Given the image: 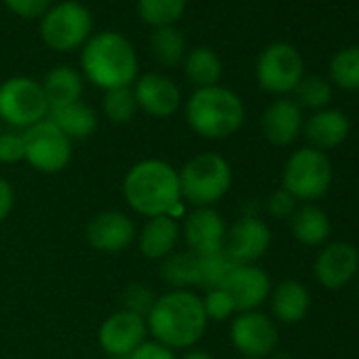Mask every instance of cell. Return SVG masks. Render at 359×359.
I'll list each match as a JSON object with an SVG mask.
<instances>
[{"instance_id": "6da1fadb", "label": "cell", "mask_w": 359, "mask_h": 359, "mask_svg": "<svg viewBox=\"0 0 359 359\" xmlns=\"http://www.w3.org/2000/svg\"><path fill=\"white\" fill-rule=\"evenodd\" d=\"M125 203L140 216L156 218L171 216L177 220L187 216L180 195L177 169L163 158H144L135 163L123 177Z\"/></svg>"}, {"instance_id": "7a4b0ae2", "label": "cell", "mask_w": 359, "mask_h": 359, "mask_svg": "<svg viewBox=\"0 0 359 359\" xmlns=\"http://www.w3.org/2000/svg\"><path fill=\"white\" fill-rule=\"evenodd\" d=\"M148 336L173 348H191L208 332V317L201 296L191 290H169L156 296L146 315Z\"/></svg>"}, {"instance_id": "3957f363", "label": "cell", "mask_w": 359, "mask_h": 359, "mask_svg": "<svg viewBox=\"0 0 359 359\" xmlns=\"http://www.w3.org/2000/svg\"><path fill=\"white\" fill-rule=\"evenodd\" d=\"M83 74L95 87L110 91L131 87L137 79V53L118 32H102L87 41L81 55Z\"/></svg>"}, {"instance_id": "277c9868", "label": "cell", "mask_w": 359, "mask_h": 359, "mask_svg": "<svg viewBox=\"0 0 359 359\" xmlns=\"http://www.w3.org/2000/svg\"><path fill=\"white\" fill-rule=\"evenodd\" d=\"M245 121L241 97L220 85L197 89L187 102L189 127L205 140H226L235 135Z\"/></svg>"}, {"instance_id": "5b68a950", "label": "cell", "mask_w": 359, "mask_h": 359, "mask_svg": "<svg viewBox=\"0 0 359 359\" xmlns=\"http://www.w3.org/2000/svg\"><path fill=\"white\" fill-rule=\"evenodd\" d=\"M180 195L193 208H214L233 184V169L218 152H199L177 169Z\"/></svg>"}, {"instance_id": "8992f818", "label": "cell", "mask_w": 359, "mask_h": 359, "mask_svg": "<svg viewBox=\"0 0 359 359\" xmlns=\"http://www.w3.org/2000/svg\"><path fill=\"white\" fill-rule=\"evenodd\" d=\"M332 184V161L311 146L298 148L283 167V187L296 201H317Z\"/></svg>"}, {"instance_id": "52a82bcc", "label": "cell", "mask_w": 359, "mask_h": 359, "mask_svg": "<svg viewBox=\"0 0 359 359\" xmlns=\"http://www.w3.org/2000/svg\"><path fill=\"white\" fill-rule=\"evenodd\" d=\"M49 116L43 85L28 76H13L0 85V118L13 129H28Z\"/></svg>"}, {"instance_id": "ba28073f", "label": "cell", "mask_w": 359, "mask_h": 359, "mask_svg": "<svg viewBox=\"0 0 359 359\" xmlns=\"http://www.w3.org/2000/svg\"><path fill=\"white\" fill-rule=\"evenodd\" d=\"M24 135V161L47 175L60 173L70 165L72 158V142L55 127L49 116L28 129Z\"/></svg>"}, {"instance_id": "9c48e42d", "label": "cell", "mask_w": 359, "mask_h": 359, "mask_svg": "<svg viewBox=\"0 0 359 359\" xmlns=\"http://www.w3.org/2000/svg\"><path fill=\"white\" fill-rule=\"evenodd\" d=\"M91 13L85 5L68 0V3L51 7L43 15L41 36L53 51H74L83 47L91 34Z\"/></svg>"}, {"instance_id": "30bf717a", "label": "cell", "mask_w": 359, "mask_h": 359, "mask_svg": "<svg viewBox=\"0 0 359 359\" xmlns=\"http://www.w3.org/2000/svg\"><path fill=\"white\" fill-rule=\"evenodd\" d=\"M304 76V62L290 43L269 45L256 62L258 85L275 95L292 93Z\"/></svg>"}, {"instance_id": "8fae6325", "label": "cell", "mask_w": 359, "mask_h": 359, "mask_svg": "<svg viewBox=\"0 0 359 359\" xmlns=\"http://www.w3.org/2000/svg\"><path fill=\"white\" fill-rule=\"evenodd\" d=\"M229 334L237 353L241 357H252V359H264L273 355L279 342L277 323L260 311L239 313L233 319Z\"/></svg>"}, {"instance_id": "7c38bea8", "label": "cell", "mask_w": 359, "mask_h": 359, "mask_svg": "<svg viewBox=\"0 0 359 359\" xmlns=\"http://www.w3.org/2000/svg\"><path fill=\"white\" fill-rule=\"evenodd\" d=\"M146 317L125 309L108 315L97 330V342L102 351L112 359H127L140 344L146 342Z\"/></svg>"}, {"instance_id": "4fadbf2b", "label": "cell", "mask_w": 359, "mask_h": 359, "mask_svg": "<svg viewBox=\"0 0 359 359\" xmlns=\"http://www.w3.org/2000/svg\"><path fill=\"white\" fill-rule=\"evenodd\" d=\"M226 222L214 208H193L182 218V235L189 252L197 256H216L224 252Z\"/></svg>"}, {"instance_id": "5bb4252c", "label": "cell", "mask_w": 359, "mask_h": 359, "mask_svg": "<svg viewBox=\"0 0 359 359\" xmlns=\"http://www.w3.org/2000/svg\"><path fill=\"white\" fill-rule=\"evenodd\" d=\"M271 241L273 235L266 222L256 216H243L226 231L224 254L235 264H256L271 248Z\"/></svg>"}, {"instance_id": "9a60e30c", "label": "cell", "mask_w": 359, "mask_h": 359, "mask_svg": "<svg viewBox=\"0 0 359 359\" xmlns=\"http://www.w3.org/2000/svg\"><path fill=\"white\" fill-rule=\"evenodd\" d=\"M85 237L93 250L104 254H116L127 250L137 239V229L127 214L116 210H106L91 218Z\"/></svg>"}, {"instance_id": "2e32d148", "label": "cell", "mask_w": 359, "mask_h": 359, "mask_svg": "<svg viewBox=\"0 0 359 359\" xmlns=\"http://www.w3.org/2000/svg\"><path fill=\"white\" fill-rule=\"evenodd\" d=\"M222 290L231 296L237 313L258 311L271 296V279L266 271L256 264H235Z\"/></svg>"}, {"instance_id": "e0dca14e", "label": "cell", "mask_w": 359, "mask_h": 359, "mask_svg": "<svg viewBox=\"0 0 359 359\" xmlns=\"http://www.w3.org/2000/svg\"><path fill=\"white\" fill-rule=\"evenodd\" d=\"M131 89H133L137 108L154 118H167L175 114L180 108V102H182L177 85L169 76L156 74V72L137 76Z\"/></svg>"}, {"instance_id": "ac0fdd59", "label": "cell", "mask_w": 359, "mask_h": 359, "mask_svg": "<svg viewBox=\"0 0 359 359\" xmlns=\"http://www.w3.org/2000/svg\"><path fill=\"white\" fill-rule=\"evenodd\" d=\"M317 281L327 290L344 287L359 271V252L344 241L327 243L313 264Z\"/></svg>"}, {"instance_id": "d6986e66", "label": "cell", "mask_w": 359, "mask_h": 359, "mask_svg": "<svg viewBox=\"0 0 359 359\" xmlns=\"http://www.w3.org/2000/svg\"><path fill=\"white\" fill-rule=\"evenodd\" d=\"M302 108L290 97H277L262 114V133L273 146L294 144L302 131Z\"/></svg>"}, {"instance_id": "ffe728a7", "label": "cell", "mask_w": 359, "mask_h": 359, "mask_svg": "<svg viewBox=\"0 0 359 359\" xmlns=\"http://www.w3.org/2000/svg\"><path fill=\"white\" fill-rule=\"evenodd\" d=\"M302 131L311 148L325 152V150L338 148L348 137L351 121L338 108H323V110L313 112L304 121Z\"/></svg>"}, {"instance_id": "44dd1931", "label": "cell", "mask_w": 359, "mask_h": 359, "mask_svg": "<svg viewBox=\"0 0 359 359\" xmlns=\"http://www.w3.org/2000/svg\"><path fill=\"white\" fill-rule=\"evenodd\" d=\"M180 224L171 216L148 218L137 233V248L148 260H165L175 252L180 241Z\"/></svg>"}, {"instance_id": "7402d4cb", "label": "cell", "mask_w": 359, "mask_h": 359, "mask_svg": "<svg viewBox=\"0 0 359 359\" xmlns=\"http://www.w3.org/2000/svg\"><path fill=\"white\" fill-rule=\"evenodd\" d=\"M311 306L309 290L294 279L279 283L271 292V311L277 321L281 323H298L306 317Z\"/></svg>"}, {"instance_id": "603a6c76", "label": "cell", "mask_w": 359, "mask_h": 359, "mask_svg": "<svg viewBox=\"0 0 359 359\" xmlns=\"http://www.w3.org/2000/svg\"><path fill=\"white\" fill-rule=\"evenodd\" d=\"M47 104H49V112L74 102H81L83 95V76L68 66H57L53 70L47 72L45 81L41 83Z\"/></svg>"}, {"instance_id": "cb8c5ba5", "label": "cell", "mask_w": 359, "mask_h": 359, "mask_svg": "<svg viewBox=\"0 0 359 359\" xmlns=\"http://www.w3.org/2000/svg\"><path fill=\"white\" fill-rule=\"evenodd\" d=\"M49 121L72 142V140H87L97 131V114L91 106L83 102H74L49 112Z\"/></svg>"}, {"instance_id": "d4e9b609", "label": "cell", "mask_w": 359, "mask_h": 359, "mask_svg": "<svg viewBox=\"0 0 359 359\" xmlns=\"http://www.w3.org/2000/svg\"><path fill=\"white\" fill-rule=\"evenodd\" d=\"M292 235L296 237L298 243L306 248H317L323 245L330 239V218L327 214L317 208V205H302L294 212L290 218Z\"/></svg>"}, {"instance_id": "484cf974", "label": "cell", "mask_w": 359, "mask_h": 359, "mask_svg": "<svg viewBox=\"0 0 359 359\" xmlns=\"http://www.w3.org/2000/svg\"><path fill=\"white\" fill-rule=\"evenodd\" d=\"M161 279L171 290L199 287V256L193 252H173L161 262Z\"/></svg>"}, {"instance_id": "4316f807", "label": "cell", "mask_w": 359, "mask_h": 359, "mask_svg": "<svg viewBox=\"0 0 359 359\" xmlns=\"http://www.w3.org/2000/svg\"><path fill=\"white\" fill-rule=\"evenodd\" d=\"M184 74L197 87H214L222 79V62L210 47H197L184 57Z\"/></svg>"}, {"instance_id": "83f0119b", "label": "cell", "mask_w": 359, "mask_h": 359, "mask_svg": "<svg viewBox=\"0 0 359 359\" xmlns=\"http://www.w3.org/2000/svg\"><path fill=\"white\" fill-rule=\"evenodd\" d=\"M150 51H152L154 60L161 66L173 68L180 62H184V57H187V41H184V34L180 32L175 26L154 28L152 34H150Z\"/></svg>"}, {"instance_id": "f1b7e54d", "label": "cell", "mask_w": 359, "mask_h": 359, "mask_svg": "<svg viewBox=\"0 0 359 359\" xmlns=\"http://www.w3.org/2000/svg\"><path fill=\"white\" fill-rule=\"evenodd\" d=\"M330 83L342 91H359V47H344L330 60Z\"/></svg>"}, {"instance_id": "f546056e", "label": "cell", "mask_w": 359, "mask_h": 359, "mask_svg": "<svg viewBox=\"0 0 359 359\" xmlns=\"http://www.w3.org/2000/svg\"><path fill=\"white\" fill-rule=\"evenodd\" d=\"M187 5L189 0H137V11L148 26L163 28V26H173L182 18Z\"/></svg>"}, {"instance_id": "4dcf8cb0", "label": "cell", "mask_w": 359, "mask_h": 359, "mask_svg": "<svg viewBox=\"0 0 359 359\" xmlns=\"http://www.w3.org/2000/svg\"><path fill=\"white\" fill-rule=\"evenodd\" d=\"M296 93V104L300 108H309V110H323L330 108V102L334 97V89L332 83L323 76H302V81L298 83V87L294 89Z\"/></svg>"}, {"instance_id": "1f68e13d", "label": "cell", "mask_w": 359, "mask_h": 359, "mask_svg": "<svg viewBox=\"0 0 359 359\" xmlns=\"http://www.w3.org/2000/svg\"><path fill=\"white\" fill-rule=\"evenodd\" d=\"M102 110L110 123L127 125L137 112V102H135L133 89L131 87H118V89L104 91Z\"/></svg>"}, {"instance_id": "d6a6232c", "label": "cell", "mask_w": 359, "mask_h": 359, "mask_svg": "<svg viewBox=\"0 0 359 359\" xmlns=\"http://www.w3.org/2000/svg\"><path fill=\"white\" fill-rule=\"evenodd\" d=\"M233 266L235 262H231L224 252L216 256H199V287L205 292L222 287Z\"/></svg>"}, {"instance_id": "836d02e7", "label": "cell", "mask_w": 359, "mask_h": 359, "mask_svg": "<svg viewBox=\"0 0 359 359\" xmlns=\"http://www.w3.org/2000/svg\"><path fill=\"white\" fill-rule=\"evenodd\" d=\"M154 300H156V294L146 283H129L121 294L123 309L131 311L135 315H142V317H146L150 313Z\"/></svg>"}, {"instance_id": "e575fe53", "label": "cell", "mask_w": 359, "mask_h": 359, "mask_svg": "<svg viewBox=\"0 0 359 359\" xmlns=\"http://www.w3.org/2000/svg\"><path fill=\"white\" fill-rule=\"evenodd\" d=\"M201 302H203V311H205L208 321H226L233 313H237L231 296L222 287L208 290L205 296L201 298Z\"/></svg>"}, {"instance_id": "d590c367", "label": "cell", "mask_w": 359, "mask_h": 359, "mask_svg": "<svg viewBox=\"0 0 359 359\" xmlns=\"http://www.w3.org/2000/svg\"><path fill=\"white\" fill-rule=\"evenodd\" d=\"M24 161V135L18 129L0 133V163L15 165Z\"/></svg>"}, {"instance_id": "8d00e7d4", "label": "cell", "mask_w": 359, "mask_h": 359, "mask_svg": "<svg viewBox=\"0 0 359 359\" xmlns=\"http://www.w3.org/2000/svg\"><path fill=\"white\" fill-rule=\"evenodd\" d=\"M298 201L285 191V189H279V191H275L271 197H269V201H266V210H269V214L273 216V218H277V220H285V218H292L294 216V212L298 210V205H296Z\"/></svg>"}, {"instance_id": "74e56055", "label": "cell", "mask_w": 359, "mask_h": 359, "mask_svg": "<svg viewBox=\"0 0 359 359\" xmlns=\"http://www.w3.org/2000/svg\"><path fill=\"white\" fill-rule=\"evenodd\" d=\"M3 3L20 18L34 20L43 18L51 9V0H3Z\"/></svg>"}, {"instance_id": "f35d334b", "label": "cell", "mask_w": 359, "mask_h": 359, "mask_svg": "<svg viewBox=\"0 0 359 359\" xmlns=\"http://www.w3.org/2000/svg\"><path fill=\"white\" fill-rule=\"evenodd\" d=\"M127 359H177V357L169 346H165L156 340H146Z\"/></svg>"}, {"instance_id": "ab89813d", "label": "cell", "mask_w": 359, "mask_h": 359, "mask_svg": "<svg viewBox=\"0 0 359 359\" xmlns=\"http://www.w3.org/2000/svg\"><path fill=\"white\" fill-rule=\"evenodd\" d=\"M13 205H15V191L9 180L0 175V224L9 218V214L13 212Z\"/></svg>"}, {"instance_id": "60d3db41", "label": "cell", "mask_w": 359, "mask_h": 359, "mask_svg": "<svg viewBox=\"0 0 359 359\" xmlns=\"http://www.w3.org/2000/svg\"><path fill=\"white\" fill-rule=\"evenodd\" d=\"M180 359H214V355L212 353H208V351H199V348H193V351H187L182 357Z\"/></svg>"}, {"instance_id": "b9f144b4", "label": "cell", "mask_w": 359, "mask_h": 359, "mask_svg": "<svg viewBox=\"0 0 359 359\" xmlns=\"http://www.w3.org/2000/svg\"><path fill=\"white\" fill-rule=\"evenodd\" d=\"M275 359H290V355H285V353H283V355H277Z\"/></svg>"}, {"instance_id": "7bdbcfd3", "label": "cell", "mask_w": 359, "mask_h": 359, "mask_svg": "<svg viewBox=\"0 0 359 359\" xmlns=\"http://www.w3.org/2000/svg\"><path fill=\"white\" fill-rule=\"evenodd\" d=\"M239 359H252V357H239Z\"/></svg>"}, {"instance_id": "ee69618b", "label": "cell", "mask_w": 359, "mask_h": 359, "mask_svg": "<svg viewBox=\"0 0 359 359\" xmlns=\"http://www.w3.org/2000/svg\"><path fill=\"white\" fill-rule=\"evenodd\" d=\"M357 292H359V285H357Z\"/></svg>"}]
</instances>
